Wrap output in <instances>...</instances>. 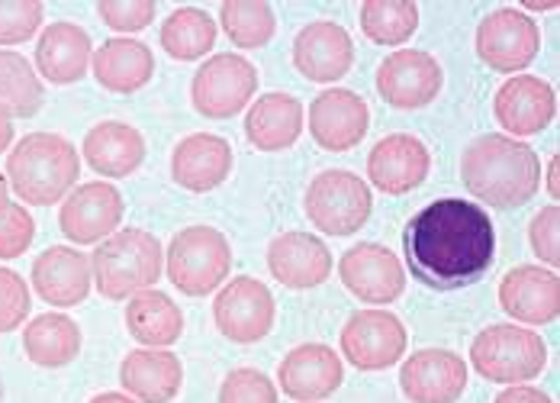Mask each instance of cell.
I'll return each mask as SVG.
<instances>
[{
  "label": "cell",
  "mask_w": 560,
  "mask_h": 403,
  "mask_svg": "<svg viewBox=\"0 0 560 403\" xmlns=\"http://www.w3.org/2000/svg\"><path fill=\"white\" fill-rule=\"evenodd\" d=\"M255 91H258V68L235 53L207 58L190 81L194 111L207 119H232L235 114H242L252 104Z\"/></svg>",
  "instance_id": "8"
},
{
  "label": "cell",
  "mask_w": 560,
  "mask_h": 403,
  "mask_svg": "<svg viewBox=\"0 0 560 403\" xmlns=\"http://www.w3.org/2000/svg\"><path fill=\"white\" fill-rule=\"evenodd\" d=\"M338 278L364 303L387 307L402 297L406 290V272L402 262L381 242H358L338 258Z\"/></svg>",
  "instance_id": "12"
},
{
  "label": "cell",
  "mask_w": 560,
  "mask_h": 403,
  "mask_svg": "<svg viewBox=\"0 0 560 403\" xmlns=\"http://www.w3.org/2000/svg\"><path fill=\"white\" fill-rule=\"evenodd\" d=\"M293 65L303 78L316 84H336L354 65V43L345 26L332 20H316L296 33Z\"/></svg>",
  "instance_id": "20"
},
{
  "label": "cell",
  "mask_w": 560,
  "mask_h": 403,
  "mask_svg": "<svg viewBox=\"0 0 560 403\" xmlns=\"http://www.w3.org/2000/svg\"><path fill=\"white\" fill-rule=\"evenodd\" d=\"M91 58H94L91 36L78 23H68V20L46 26L36 43V68L46 81H52L58 88L81 81L91 68Z\"/></svg>",
  "instance_id": "26"
},
{
  "label": "cell",
  "mask_w": 560,
  "mask_h": 403,
  "mask_svg": "<svg viewBox=\"0 0 560 403\" xmlns=\"http://www.w3.org/2000/svg\"><path fill=\"white\" fill-rule=\"evenodd\" d=\"M220 26L232 46L261 49L275 39L278 20L268 0H225L220 7Z\"/></svg>",
  "instance_id": "33"
},
{
  "label": "cell",
  "mask_w": 560,
  "mask_h": 403,
  "mask_svg": "<svg viewBox=\"0 0 560 403\" xmlns=\"http://www.w3.org/2000/svg\"><path fill=\"white\" fill-rule=\"evenodd\" d=\"M306 217L310 223L326 235H354L371 220L374 194L361 174L329 169L316 174L306 187Z\"/></svg>",
  "instance_id": "7"
},
{
  "label": "cell",
  "mask_w": 560,
  "mask_h": 403,
  "mask_svg": "<svg viewBox=\"0 0 560 403\" xmlns=\"http://www.w3.org/2000/svg\"><path fill=\"white\" fill-rule=\"evenodd\" d=\"M7 207H10V184H7V177L0 174V217L7 214Z\"/></svg>",
  "instance_id": "46"
},
{
  "label": "cell",
  "mask_w": 560,
  "mask_h": 403,
  "mask_svg": "<svg viewBox=\"0 0 560 403\" xmlns=\"http://www.w3.org/2000/svg\"><path fill=\"white\" fill-rule=\"evenodd\" d=\"M371 126V111L361 94L329 88L310 104V136L326 152H348L361 146Z\"/></svg>",
  "instance_id": "16"
},
{
  "label": "cell",
  "mask_w": 560,
  "mask_h": 403,
  "mask_svg": "<svg viewBox=\"0 0 560 403\" xmlns=\"http://www.w3.org/2000/svg\"><path fill=\"white\" fill-rule=\"evenodd\" d=\"M341 381H345V365L336 348L323 343L290 348L278 368L280 391L300 403H319L332 398Z\"/></svg>",
  "instance_id": "17"
},
{
  "label": "cell",
  "mask_w": 560,
  "mask_h": 403,
  "mask_svg": "<svg viewBox=\"0 0 560 403\" xmlns=\"http://www.w3.org/2000/svg\"><path fill=\"white\" fill-rule=\"evenodd\" d=\"M220 403H278V388L258 368H235L223 378Z\"/></svg>",
  "instance_id": "37"
},
{
  "label": "cell",
  "mask_w": 560,
  "mask_h": 403,
  "mask_svg": "<svg viewBox=\"0 0 560 403\" xmlns=\"http://www.w3.org/2000/svg\"><path fill=\"white\" fill-rule=\"evenodd\" d=\"M36 239V220L23 204H10L0 217V262L20 258Z\"/></svg>",
  "instance_id": "40"
},
{
  "label": "cell",
  "mask_w": 560,
  "mask_h": 403,
  "mask_svg": "<svg viewBox=\"0 0 560 403\" xmlns=\"http://www.w3.org/2000/svg\"><path fill=\"white\" fill-rule=\"evenodd\" d=\"M500 307L525 326H548L560 313V278L555 268L518 265L500 281Z\"/></svg>",
  "instance_id": "19"
},
{
  "label": "cell",
  "mask_w": 560,
  "mask_h": 403,
  "mask_svg": "<svg viewBox=\"0 0 560 403\" xmlns=\"http://www.w3.org/2000/svg\"><path fill=\"white\" fill-rule=\"evenodd\" d=\"M78 149L58 133H30L7 156V184L30 207H52L78 184Z\"/></svg>",
  "instance_id": "3"
},
{
  "label": "cell",
  "mask_w": 560,
  "mask_h": 403,
  "mask_svg": "<svg viewBox=\"0 0 560 403\" xmlns=\"http://www.w3.org/2000/svg\"><path fill=\"white\" fill-rule=\"evenodd\" d=\"M94 288L107 300H129L139 290L159 285L165 272V249L145 230H116L91 255Z\"/></svg>",
  "instance_id": "4"
},
{
  "label": "cell",
  "mask_w": 560,
  "mask_h": 403,
  "mask_svg": "<svg viewBox=\"0 0 560 403\" xmlns=\"http://www.w3.org/2000/svg\"><path fill=\"white\" fill-rule=\"evenodd\" d=\"M23 352L39 368H65L81 352V326L65 313H43L26 323Z\"/></svg>",
  "instance_id": "31"
},
{
  "label": "cell",
  "mask_w": 560,
  "mask_h": 403,
  "mask_svg": "<svg viewBox=\"0 0 560 403\" xmlns=\"http://www.w3.org/2000/svg\"><path fill=\"white\" fill-rule=\"evenodd\" d=\"M159 3L155 0H101L97 13L101 20L110 26L113 33H142L145 26H152Z\"/></svg>",
  "instance_id": "38"
},
{
  "label": "cell",
  "mask_w": 560,
  "mask_h": 403,
  "mask_svg": "<svg viewBox=\"0 0 560 403\" xmlns=\"http://www.w3.org/2000/svg\"><path fill=\"white\" fill-rule=\"evenodd\" d=\"M470 365L480 378L493 384H525L535 381L548 365V346L535 330L497 323L474 336L470 343Z\"/></svg>",
  "instance_id": "5"
},
{
  "label": "cell",
  "mask_w": 560,
  "mask_h": 403,
  "mask_svg": "<svg viewBox=\"0 0 560 403\" xmlns=\"http://www.w3.org/2000/svg\"><path fill=\"white\" fill-rule=\"evenodd\" d=\"M0 403H3V381H0Z\"/></svg>",
  "instance_id": "48"
},
{
  "label": "cell",
  "mask_w": 560,
  "mask_h": 403,
  "mask_svg": "<svg viewBox=\"0 0 560 403\" xmlns=\"http://www.w3.org/2000/svg\"><path fill=\"white\" fill-rule=\"evenodd\" d=\"M126 330L142 348H168L184 333V313L165 290H139L129 297Z\"/></svg>",
  "instance_id": "30"
},
{
  "label": "cell",
  "mask_w": 560,
  "mask_h": 403,
  "mask_svg": "<svg viewBox=\"0 0 560 403\" xmlns=\"http://www.w3.org/2000/svg\"><path fill=\"white\" fill-rule=\"evenodd\" d=\"M460 181L487 207H525L541 187V159L522 139L487 133L464 149Z\"/></svg>",
  "instance_id": "2"
},
{
  "label": "cell",
  "mask_w": 560,
  "mask_h": 403,
  "mask_svg": "<svg viewBox=\"0 0 560 403\" xmlns=\"http://www.w3.org/2000/svg\"><path fill=\"white\" fill-rule=\"evenodd\" d=\"M165 272L180 293L207 297L223 288L232 272V245L217 227H187L171 239Z\"/></svg>",
  "instance_id": "6"
},
{
  "label": "cell",
  "mask_w": 560,
  "mask_h": 403,
  "mask_svg": "<svg viewBox=\"0 0 560 403\" xmlns=\"http://www.w3.org/2000/svg\"><path fill=\"white\" fill-rule=\"evenodd\" d=\"M232 174V146L223 136L194 133L174 146L171 177L190 194H210Z\"/></svg>",
  "instance_id": "24"
},
{
  "label": "cell",
  "mask_w": 560,
  "mask_h": 403,
  "mask_svg": "<svg viewBox=\"0 0 560 403\" xmlns=\"http://www.w3.org/2000/svg\"><path fill=\"white\" fill-rule=\"evenodd\" d=\"M545 191L558 200V194H560V184H558V156L548 162V181H545Z\"/></svg>",
  "instance_id": "44"
},
{
  "label": "cell",
  "mask_w": 560,
  "mask_h": 403,
  "mask_svg": "<svg viewBox=\"0 0 560 403\" xmlns=\"http://www.w3.org/2000/svg\"><path fill=\"white\" fill-rule=\"evenodd\" d=\"M467 361L451 348H419L399 368L409 403H457L467 391Z\"/></svg>",
  "instance_id": "15"
},
{
  "label": "cell",
  "mask_w": 560,
  "mask_h": 403,
  "mask_svg": "<svg viewBox=\"0 0 560 403\" xmlns=\"http://www.w3.org/2000/svg\"><path fill=\"white\" fill-rule=\"evenodd\" d=\"M493 403H555L545 391H538V388H525V384H512V388H505L503 394H497V401Z\"/></svg>",
  "instance_id": "42"
},
{
  "label": "cell",
  "mask_w": 560,
  "mask_h": 403,
  "mask_svg": "<svg viewBox=\"0 0 560 403\" xmlns=\"http://www.w3.org/2000/svg\"><path fill=\"white\" fill-rule=\"evenodd\" d=\"M122 214V194L107 181H91L65 197L58 210V227L74 245H101L107 235L119 230Z\"/></svg>",
  "instance_id": "14"
},
{
  "label": "cell",
  "mask_w": 560,
  "mask_h": 403,
  "mask_svg": "<svg viewBox=\"0 0 560 403\" xmlns=\"http://www.w3.org/2000/svg\"><path fill=\"white\" fill-rule=\"evenodd\" d=\"M275 293L258 278L238 275L229 285L217 290L213 300V320L217 330L223 333L229 343L252 346L261 343L275 330Z\"/></svg>",
  "instance_id": "9"
},
{
  "label": "cell",
  "mask_w": 560,
  "mask_h": 403,
  "mask_svg": "<svg viewBox=\"0 0 560 403\" xmlns=\"http://www.w3.org/2000/svg\"><path fill=\"white\" fill-rule=\"evenodd\" d=\"M555 7H558L555 0H545V3H541V0H528V3H525V10H555ZM525 10H522V13H525Z\"/></svg>",
  "instance_id": "47"
},
{
  "label": "cell",
  "mask_w": 560,
  "mask_h": 403,
  "mask_svg": "<svg viewBox=\"0 0 560 403\" xmlns=\"http://www.w3.org/2000/svg\"><path fill=\"white\" fill-rule=\"evenodd\" d=\"M46 7L39 0H0V46H20L43 26Z\"/></svg>",
  "instance_id": "36"
},
{
  "label": "cell",
  "mask_w": 560,
  "mask_h": 403,
  "mask_svg": "<svg viewBox=\"0 0 560 403\" xmlns=\"http://www.w3.org/2000/svg\"><path fill=\"white\" fill-rule=\"evenodd\" d=\"M341 355L358 371L393 368L406 352V326L390 310H361L341 330Z\"/></svg>",
  "instance_id": "13"
},
{
  "label": "cell",
  "mask_w": 560,
  "mask_h": 403,
  "mask_svg": "<svg viewBox=\"0 0 560 403\" xmlns=\"http://www.w3.org/2000/svg\"><path fill=\"white\" fill-rule=\"evenodd\" d=\"M13 142V114L0 104V152H7Z\"/></svg>",
  "instance_id": "43"
},
{
  "label": "cell",
  "mask_w": 560,
  "mask_h": 403,
  "mask_svg": "<svg viewBox=\"0 0 560 403\" xmlns=\"http://www.w3.org/2000/svg\"><path fill=\"white\" fill-rule=\"evenodd\" d=\"M419 30L416 0H364L361 33L377 46H402Z\"/></svg>",
  "instance_id": "35"
},
{
  "label": "cell",
  "mask_w": 560,
  "mask_h": 403,
  "mask_svg": "<svg viewBox=\"0 0 560 403\" xmlns=\"http://www.w3.org/2000/svg\"><path fill=\"white\" fill-rule=\"evenodd\" d=\"M445 88V71L439 58L419 49H399L377 68V94L393 111H422Z\"/></svg>",
  "instance_id": "11"
},
{
  "label": "cell",
  "mask_w": 560,
  "mask_h": 403,
  "mask_svg": "<svg viewBox=\"0 0 560 403\" xmlns=\"http://www.w3.org/2000/svg\"><path fill=\"white\" fill-rule=\"evenodd\" d=\"M94 78L104 91L110 94H136L142 91L152 74H155V56L145 43L132 39V36H116L107 39L94 58Z\"/></svg>",
  "instance_id": "29"
},
{
  "label": "cell",
  "mask_w": 560,
  "mask_h": 403,
  "mask_svg": "<svg viewBox=\"0 0 560 403\" xmlns=\"http://www.w3.org/2000/svg\"><path fill=\"white\" fill-rule=\"evenodd\" d=\"M332 252L313 232H280L268 245V268L283 288L310 290L329 281L332 275Z\"/></svg>",
  "instance_id": "21"
},
{
  "label": "cell",
  "mask_w": 560,
  "mask_h": 403,
  "mask_svg": "<svg viewBox=\"0 0 560 403\" xmlns=\"http://www.w3.org/2000/svg\"><path fill=\"white\" fill-rule=\"evenodd\" d=\"M30 307H33V293L26 281L13 268L0 265V333H13L16 326H23Z\"/></svg>",
  "instance_id": "39"
},
{
  "label": "cell",
  "mask_w": 560,
  "mask_h": 403,
  "mask_svg": "<svg viewBox=\"0 0 560 403\" xmlns=\"http://www.w3.org/2000/svg\"><path fill=\"white\" fill-rule=\"evenodd\" d=\"M217 20L203 7H177L162 23V49L174 61H197L217 46Z\"/></svg>",
  "instance_id": "32"
},
{
  "label": "cell",
  "mask_w": 560,
  "mask_h": 403,
  "mask_svg": "<svg viewBox=\"0 0 560 403\" xmlns=\"http://www.w3.org/2000/svg\"><path fill=\"white\" fill-rule=\"evenodd\" d=\"M119 384L136 403H171L180 394L184 365L168 348H136L119 365Z\"/></svg>",
  "instance_id": "25"
},
{
  "label": "cell",
  "mask_w": 560,
  "mask_h": 403,
  "mask_svg": "<svg viewBox=\"0 0 560 403\" xmlns=\"http://www.w3.org/2000/svg\"><path fill=\"white\" fill-rule=\"evenodd\" d=\"M493 114L512 139L548 129L558 116V94L545 78L515 74L493 97Z\"/></svg>",
  "instance_id": "18"
},
{
  "label": "cell",
  "mask_w": 560,
  "mask_h": 403,
  "mask_svg": "<svg viewBox=\"0 0 560 403\" xmlns=\"http://www.w3.org/2000/svg\"><path fill=\"white\" fill-rule=\"evenodd\" d=\"M88 403H136L129 394H116V391H110V394H97L94 401Z\"/></svg>",
  "instance_id": "45"
},
{
  "label": "cell",
  "mask_w": 560,
  "mask_h": 403,
  "mask_svg": "<svg viewBox=\"0 0 560 403\" xmlns=\"http://www.w3.org/2000/svg\"><path fill=\"white\" fill-rule=\"evenodd\" d=\"M429 169H432V156H429L425 142L409 133H393L387 139H381L368 156L371 184L390 197H402V194L422 187L429 177Z\"/></svg>",
  "instance_id": "22"
},
{
  "label": "cell",
  "mask_w": 560,
  "mask_h": 403,
  "mask_svg": "<svg viewBox=\"0 0 560 403\" xmlns=\"http://www.w3.org/2000/svg\"><path fill=\"white\" fill-rule=\"evenodd\" d=\"M528 242L532 252L541 258V265L558 268L560 262V210L558 204L545 207L541 214H535L532 227H528Z\"/></svg>",
  "instance_id": "41"
},
{
  "label": "cell",
  "mask_w": 560,
  "mask_h": 403,
  "mask_svg": "<svg viewBox=\"0 0 560 403\" xmlns=\"http://www.w3.org/2000/svg\"><path fill=\"white\" fill-rule=\"evenodd\" d=\"M402 252L412 278L425 288H470L493 268L497 230L483 207L460 197H442L406 223Z\"/></svg>",
  "instance_id": "1"
},
{
  "label": "cell",
  "mask_w": 560,
  "mask_h": 403,
  "mask_svg": "<svg viewBox=\"0 0 560 403\" xmlns=\"http://www.w3.org/2000/svg\"><path fill=\"white\" fill-rule=\"evenodd\" d=\"M538 53H541V30L528 13L515 7L493 10L477 26V56L493 71L515 74L528 68Z\"/></svg>",
  "instance_id": "10"
},
{
  "label": "cell",
  "mask_w": 560,
  "mask_h": 403,
  "mask_svg": "<svg viewBox=\"0 0 560 403\" xmlns=\"http://www.w3.org/2000/svg\"><path fill=\"white\" fill-rule=\"evenodd\" d=\"M303 104L293 94L271 91L248 104L245 114V136L258 152H283L303 136Z\"/></svg>",
  "instance_id": "28"
},
{
  "label": "cell",
  "mask_w": 560,
  "mask_h": 403,
  "mask_svg": "<svg viewBox=\"0 0 560 403\" xmlns=\"http://www.w3.org/2000/svg\"><path fill=\"white\" fill-rule=\"evenodd\" d=\"M84 162L104 177H129L145 162V139L122 119H104L88 129L81 146Z\"/></svg>",
  "instance_id": "27"
},
{
  "label": "cell",
  "mask_w": 560,
  "mask_h": 403,
  "mask_svg": "<svg viewBox=\"0 0 560 403\" xmlns=\"http://www.w3.org/2000/svg\"><path fill=\"white\" fill-rule=\"evenodd\" d=\"M94 288L91 255L74 245H52L33 262V290L49 307H78Z\"/></svg>",
  "instance_id": "23"
},
{
  "label": "cell",
  "mask_w": 560,
  "mask_h": 403,
  "mask_svg": "<svg viewBox=\"0 0 560 403\" xmlns=\"http://www.w3.org/2000/svg\"><path fill=\"white\" fill-rule=\"evenodd\" d=\"M46 91L36 68L20 56L0 49V104L13 114V119H30L43 111Z\"/></svg>",
  "instance_id": "34"
}]
</instances>
